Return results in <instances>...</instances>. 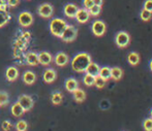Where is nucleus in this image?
<instances>
[{
	"instance_id": "obj_1",
	"label": "nucleus",
	"mask_w": 152,
	"mask_h": 131,
	"mask_svg": "<svg viewBox=\"0 0 152 131\" xmlns=\"http://www.w3.org/2000/svg\"><path fill=\"white\" fill-rule=\"evenodd\" d=\"M90 62L91 57L88 53H79L72 59V68L76 72H85Z\"/></svg>"
},
{
	"instance_id": "obj_2",
	"label": "nucleus",
	"mask_w": 152,
	"mask_h": 131,
	"mask_svg": "<svg viewBox=\"0 0 152 131\" xmlns=\"http://www.w3.org/2000/svg\"><path fill=\"white\" fill-rule=\"evenodd\" d=\"M67 27V23L60 18H55L50 23V31L56 37H61L62 33Z\"/></svg>"
},
{
	"instance_id": "obj_3",
	"label": "nucleus",
	"mask_w": 152,
	"mask_h": 131,
	"mask_svg": "<svg viewBox=\"0 0 152 131\" xmlns=\"http://www.w3.org/2000/svg\"><path fill=\"white\" fill-rule=\"evenodd\" d=\"M77 35H78V30H77V28L72 26V25H67V27H66L65 30L63 31L60 38L65 42H70L76 39Z\"/></svg>"
},
{
	"instance_id": "obj_4",
	"label": "nucleus",
	"mask_w": 152,
	"mask_h": 131,
	"mask_svg": "<svg viewBox=\"0 0 152 131\" xmlns=\"http://www.w3.org/2000/svg\"><path fill=\"white\" fill-rule=\"evenodd\" d=\"M115 42H116L117 47H119V48H126L130 42L129 34L125 31L118 32L116 34V36H115Z\"/></svg>"
},
{
	"instance_id": "obj_5",
	"label": "nucleus",
	"mask_w": 152,
	"mask_h": 131,
	"mask_svg": "<svg viewBox=\"0 0 152 131\" xmlns=\"http://www.w3.org/2000/svg\"><path fill=\"white\" fill-rule=\"evenodd\" d=\"M54 12V8L50 3H42L37 7V14L39 17L45 19H49L52 17Z\"/></svg>"
},
{
	"instance_id": "obj_6",
	"label": "nucleus",
	"mask_w": 152,
	"mask_h": 131,
	"mask_svg": "<svg viewBox=\"0 0 152 131\" xmlns=\"http://www.w3.org/2000/svg\"><path fill=\"white\" fill-rule=\"evenodd\" d=\"M18 22L22 27H29L33 23V15L29 12H22L18 17Z\"/></svg>"
},
{
	"instance_id": "obj_7",
	"label": "nucleus",
	"mask_w": 152,
	"mask_h": 131,
	"mask_svg": "<svg viewBox=\"0 0 152 131\" xmlns=\"http://www.w3.org/2000/svg\"><path fill=\"white\" fill-rule=\"evenodd\" d=\"M92 32L95 36H102L104 34L107 30V27H106V24L104 22H102V20H96L93 22L92 24Z\"/></svg>"
},
{
	"instance_id": "obj_8",
	"label": "nucleus",
	"mask_w": 152,
	"mask_h": 131,
	"mask_svg": "<svg viewBox=\"0 0 152 131\" xmlns=\"http://www.w3.org/2000/svg\"><path fill=\"white\" fill-rule=\"evenodd\" d=\"M18 102L21 104V106L24 108L25 111H30V109L33 107V99L30 97L29 95H26V94H23V95H21L20 97H19L18 99Z\"/></svg>"
},
{
	"instance_id": "obj_9",
	"label": "nucleus",
	"mask_w": 152,
	"mask_h": 131,
	"mask_svg": "<svg viewBox=\"0 0 152 131\" xmlns=\"http://www.w3.org/2000/svg\"><path fill=\"white\" fill-rule=\"evenodd\" d=\"M75 18L78 21V23L84 24V23H87L89 21V19H90V14H89L88 9H86V8H79L76 16H75Z\"/></svg>"
},
{
	"instance_id": "obj_10",
	"label": "nucleus",
	"mask_w": 152,
	"mask_h": 131,
	"mask_svg": "<svg viewBox=\"0 0 152 131\" xmlns=\"http://www.w3.org/2000/svg\"><path fill=\"white\" fill-rule=\"evenodd\" d=\"M37 56H38V63L44 66L49 65L53 61L52 55L48 52H40L39 54H37Z\"/></svg>"
},
{
	"instance_id": "obj_11",
	"label": "nucleus",
	"mask_w": 152,
	"mask_h": 131,
	"mask_svg": "<svg viewBox=\"0 0 152 131\" xmlns=\"http://www.w3.org/2000/svg\"><path fill=\"white\" fill-rule=\"evenodd\" d=\"M78 6L76 5V4L74 3H67L65 6H64L63 8V12H64V15H65L66 17H68V18L72 19L75 18V16H76L77 12H78Z\"/></svg>"
},
{
	"instance_id": "obj_12",
	"label": "nucleus",
	"mask_w": 152,
	"mask_h": 131,
	"mask_svg": "<svg viewBox=\"0 0 152 131\" xmlns=\"http://www.w3.org/2000/svg\"><path fill=\"white\" fill-rule=\"evenodd\" d=\"M54 61L56 63V65L58 66H65L68 63L69 59H68V56L63 52H59L56 54V56L54 57Z\"/></svg>"
},
{
	"instance_id": "obj_13",
	"label": "nucleus",
	"mask_w": 152,
	"mask_h": 131,
	"mask_svg": "<svg viewBox=\"0 0 152 131\" xmlns=\"http://www.w3.org/2000/svg\"><path fill=\"white\" fill-rule=\"evenodd\" d=\"M5 78L8 82H14L19 78V70L15 66H10L5 71Z\"/></svg>"
},
{
	"instance_id": "obj_14",
	"label": "nucleus",
	"mask_w": 152,
	"mask_h": 131,
	"mask_svg": "<svg viewBox=\"0 0 152 131\" xmlns=\"http://www.w3.org/2000/svg\"><path fill=\"white\" fill-rule=\"evenodd\" d=\"M42 79H44V81L48 84L53 83V82L57 79V72L55 71L53 68H48V69L45 70Z\"/></svg>"
},
{
	"instance_id": "obj_15",
	"label": "nucleus",
	"mask_w": 152,
	"mask_h": 131,
	"mask_svg": "<svg viewBox=\"0 0 152 131\" xmlns=\"http://www.w3.org/2000/svg\"><path fill=\"white\" fill-rule=\"evenodd\" d=\"M79 88V83L76 79L74 78H69L65 81V89L67 90L68 92L72 93L75 90H77Z\"/></svg>"
},
{
	"instance_id": "obj_16",
	"label": "nucleus",
	"mask_w": 152,
	"mask_h": 131,
	"mask_svg": "<svg viewBox=\"0 0 152 131\" xmlns=\"http://www.w3.org/2000/svg\"><path fill=\"white\" fill-rule=\"evenodd\" d=\"M10 111H12V116H15V117H18V118L22 117V116L24 115V113H25L24 108L21 106V104L19 103L18 101L15 102V103L12 105V107H10Z\"/></svg>"
},
{
	"instance_id": "obj_17",
	"label": "nucleus",
	"mask_w": 152,
	"mask_h": 131,
	"mask_svg": "<svg viewBox=\"0 0 152 131\" xmlns=\"http://www.w3.org/2000/svg\"><path fill=\"white\" fill-rule=\"evenodd\" d=\"M99 69H100L99 66H98L96 63H94V62L91 61L90 63H89V65L87 66L85 72H86L87 74H90V76H98V72H99Z\"/></svg>"
},
{
	"instance_id": "obj_18",
	"label": "nucleus",
	"mask_w": 152,
	"mask_h": 131,
	"mask_svg": "<svg viewBox=\"0 0 152 131\" xmlns=\"http://www.w3.org/2000/svg\"><path fill=\"white\" fill-rule=\"evenodd\" d=\"M36 79V76L33 71L31 70H27V71L24 72L23 74V82H24L26 85H32V84L35 82Z\"/></svg>"
},
{
	"instance_id": "obj_19",
	"label": "nucleus",
	"mask_w": 152,
	"mask_h": 131,
	"mask_svg": "<svg viewBox=\"0 0 152 131\" xmlns=\"http://www.w3.org/2000/svg\"><path fill=\"white\" fill-rule=\"evenodd\" d=\"M26 62L31 66H35L38 63V56L35 52H28L26 54Z\"/></svg>"
},
{
	"instance_id": "obj_20",
	"label": "nucleus",
	"mask_w": 152,
	"mask_h": 131,
	"mask_svg": "<svg viewBox=\"0 0 152 131\" xmlns=\"http://www.w3.org/2000/svg\"><path fill=\"white\" fill-rule=\"evenodd\" d=\"M72 94H74V99L77 102H83L86 99V93L82 89H79L78 88V89L72 92Z\"/></svg>"
},
{
	"instance_id": "obj_21",
	"label": "nucleus",
	"mask_w": 152,
	"mask_h": 131,
	"mask_svg": "<svg viewBox=\"0 0 152 131\" xmlns=\"http://www.w3.org/2000/svg\"><path fill=\"white\" fill-rule=\"evenodd\" d=\"M127 60H128V63H129L130 65L136 66L140 63V55L136 52H132V53L128 54Z\"/></svg>"
},
{
	"instance_id": "obj_22",
	"label": "nucleus",
	"mask_w": 152,
	"mask_h": 131,
	"mask_svg": "<svg viewBox=\"0 0 152 131\" xmlns=\"http://www.w3.org/2000/svg\"><path fill=\"white\" fill-rule=\"evenodd\" d=\"M122 76H123V70L119 67H113L111 68V79L114 81H119L121 79Z\"/></svg>"
},
{
	"instance_id": "obj_23",
	"label": "nucleus",
	"mask_w": 152,
	"mask_h": 131,
	"mask_svg": "<svg viewBox=\"0 0 152 131\" xmlns=\"http://www.w3.org/2000/svg\"><path fill=\"white\" fill-rule=\"evenodd\" d=\"M10 20V16L7 12V10L0 9V28L7 24Z\"/></svg>"
},
{
	"instance_id": "obj_24",
	"label": "nucleus",
	"mask_w": 152,
	"mask_h": 131,
	"mask_svg": "<svg viewBox=\"0 0 152 131\" xmlns=\"http://www.w3.org/2000/svg\"><path fill=\"white\" fill-rule=\"evenodd\" d=\"M98 76L100 78H102L104 81H108V79H111V68L110 67H102L99 69V72H98Z\"/></svg>"
},
{
	"instance_id": "obj_25",
	"label": "nucleus",
	"mask_w": 152,
	"mask_h": 131,
	"mask_svg": "<svg viewBox=\"0 0 152 131\" xmlns=\"http://www.w3.org/2000/svg\"><path fill=\"white\" fill-rule=\"evenodd\" d=\"M62 100H63V95H62V93H60V92H54V93L52 94L51 101H52L53 104H55V105L60 104L62 102Z\"/></svg>"
},
{
	"instance_id": "obj_26",
	"label": "nucleus",
	"mask_w": 152,
	"mask_h": 131,
	"mask_svg": "<svg viewBox=\"0 0 152 131\" xmlns=\"http://www.w3.org/2000/svg\"><path fill=\"white\" fill-rule=\"evenodd\" d=\"M83 82L87 87H91L94 85V82H95V76H90V74H85L84 78H83Z\"/></svg>"
},
{
	"instance_id": "obj_27",
	"label": "nucleus",
	"mask_w": 152,
	"mask_h": 131,
	"mask_svg": "<svg viewBox=\"0 0 152 131\" xmlns=\"http://www.w3.org/2000/svg\"><path fill=\"white\" fill-rule=\"evenodd\" d=\"M27 127H28V124L25 120H20V121L17 122L16 124V129L17 131H26Z\"/></svg>"
},
{
	"instance_id": "obj_28",
	"label": "nucleus",
	"mask_w": 152,
	"mask_h": 131,
	"mask_svg": "<svg viewBox=\"0 0 152 131\" xmlns=\"http://www.w3.org/2000/svg\"><path fill=\"white\" fill-rule=\"evenodd\" d=\"M151 17H152V12H148V10H146V9H144V8L141 10L140 18H141V20H142V21H144V22H147V21L150 20Z\"/></svg>"
},
{
	"instance_id": "obj_29",
	"label": "nucleus",
	"mask_w": 152,
	"mask_h": 131,
	"mask_svg": "<svg viewBox=\"0 0 152 131\" xmlns=\"http://www.w3.org/2000/svg\"><path fill=\"white\" fill-rule=\"evenodd\" d=\"M8 94L4 91L0 92V106H4L8 103Z\"/></svg>"
},
{
	"instance_id": "obj_30",
	"label": "nucleus",
	"mask_w": 152,
	"mask_h": 131,
	"mask_svg": "<svg viewBox=\"0 0 152 131\" xmlns=\"http://www.w3.org/2000/svg\"><path fill=\"white\" fill-rule=\"evenodd\" d=\"M88 12H89V14H90V16L97 17L98 15L100 14V12H102V6H98V5H95V4H94L91 8H89Z\"/></svg>"
},
{
	"instance_id": "obj_31",
	"label": "nucleus",
	"mask_w": 152,
	"mask_h": 131,
	"mask_svg": "<svg viewBox=\"0 0 152 131\" xmlns=\"http://www.w3.org/2000/svg\"><path fill=\"white\" fill-rule=\"evenodd\" d=\"M106 83L107 81H104L102 78H100L99 76H95V82H94V85L96 86V88H98V89H102V88L106 86Z\"/></svg>"
},
{
	"instance_id": "obj_32",
	"label": "nucleus",
	"mask_w": 152,
	"mask_h": 131,
	"mask_svg": "<svg viewBox=\"0 0 152 131\" xmlns=\"http://www.w3.org/2000/svg\"><path fill=\"white\" fill-rule=\"evenodd\" d=\"M143 127H144L145 131H152V119H146L143 122Z\"/></svg>"
},
{
	"instance_id": "obj_33",
	"label": "nucleus",
	"mask_w": 152,
	"mask_h": 131,
	"mask_svg": "<svg viewBox=\"0 0 152 131\" xmlns=\"http://www.w3.org/2000/svg\"><path fill=\"white\" fill-rule=\"evenodd\" d=\"M1 128H2V130H3V131H10L12 128V123H10V121L5 120V121L2 122Z\"/></svg>"
},
{
	"instance_id": "obj_34",
	"label": "nucleus",
	"mask_w": 152,
	"mask_h": 131,
	"mask_svg": "<svg viewBox=\"0 0 152 131\" xmlns=\"http://www.w3.org/2000/svg\"><path fill=\"white\" fill-rule=\"evenodd\" d=\"M83 5H84V7L86 9H89V8H91L94 5L93 0H83Z\"/></svg>"
},
{
	"instance_id": "obj_35",
	"label": "nucleus",
	"mask_w": 152,
	"mask_h": 131,
	"mask_svg": "<svg viewBox=\"0 0 152 131\" xmlns=\"http://www.w3.org/2000/svg\"><path fill=\"white\" fill-rule=\"evenodd\" d=\"M144 9L152 12V0H146L144 3Z\"/></svg>"
},
{
	"instance_id": "obj_36",
	"label": "nucleus",
	"mask_w": 152,
	"mask_h": 131,
	"mask_svg": "<svg viewBox=\"0 0 152 131\" xmlns=\"http://www.w3.org/2000/svg\"><path fill=\"white\" fill-rule=\"evenodd\" d=\"M20 3V0H7V5L10 7H16Z\"/></svg>"
},
{
	"instance_id": "obj_37",
	"label": "nucleus",
	"mask_w": 152,
	"mask_h": 131,
	"mask_svg": "<svg viewBox=\"0 0 152 131\" xmlns=\"http://www.w3.org/2000/svg\"><path fill=\"white\" fill-rule=\"evenodd\" d=\"M93 3L95 4V5L102 6V3H104V0H93Z\"/></svg>"
},
{
	"instance_id": "obj_38",
	"label": "nucleus",
	"mask_w": 152,
	"mask_h": 131,
	"mask_svg": "<svg viewBox=\"0 0 152 131\" xmlns=\"http://www.w3.org/2000/svg\"><path fill=\"white\" fill-rule=\"evenodd\" d=\"M0 4H3V5H7V0H0Z\"/></svg>"
},
{
	"instance_id": "obj_39",
	"label": "nucleus",
	"mask_w": 152,
	"mask_h": 131,
	"mask_svg": "<svg viewBox=\"0 0 152 131\" xmlns=\"http://www.w3.org/2000/svg\"><path fill=\"white\" fill-rule=\"evenodd\" d=\"M149 67H150V70H151V72H152V60L150 61V63H149Z\"/></svg>"
},
{
	"instance_id": "obj_40",
	"label": "nucleus",
	"mask_w": 152,
	"mask_h": 131,
	"mask_svg": "<svg viewBox=\"0 0 152 131\" xmlns=\"http://www.w3.org/2000/svg\"><path fill=\"white\" fill-rule=\"evenodd\" d=\"M150 116H151V119H152V109H151V111H150Z\"/></svg>"
}]
</instances>
